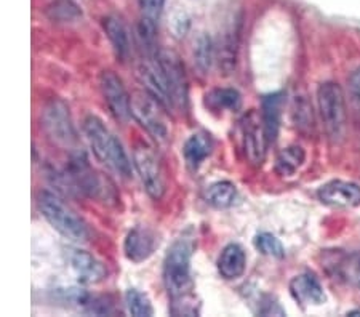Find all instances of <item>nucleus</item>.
<instances>
[{
	"label": "nucleus",
	"instance_id": "1",
	"mask_svg": "<svg viewBox=\"0 0 360 317\" xmlns=\"http://www.w3.org/2000/svg\"><path fill=\"white\" fill-rule=\"evenodd\" d=\"M195 249V238L189 231L173 242L164 259V282L168 295L173 299L172 313L176 316H195L193 295L191 259Z\"/></svg>",
	"mask_w": 360,
	"mask_h": 317
},
{
	"label": "nucleus",
	"instance_id": "2",
	"mask_svg": "<svg viewBox=\"0 0 360 317\" xmlns=\"http://www.w3.org/2000/svg\"><path fill=\"white\" fill-rule=\"evenodd\" d=\"M82 129L95 157L122 178H130L131 162L129 155H127L117 136L104 125L103 120L96 115H89L84 120Z\"/></svg>",
	"mask_w": 360,
	"mask_h": 317
},
{
	"label": "nucleus",
	"instance_id": "3",
	"mask_svg": "<svg viewBox=\"0 0 360 317\" xmlns=\"http://www.w3.org/2000/svg\"><path fill=\"white\" fill-rule=\"evenodd\" d=\"M39 209L42 215L58 233L72 242H85L89 239V229L77 213L66 205L58 195L42 193L39 195Z\"/></svg>",
	"mask_w": 360,
	"mask_h": 317
},
{
	"label": "nucleus",
	"instance_id": "4",
	"mask_svg": "<svg viewBox=\"0 0 360 317\" xmlns=\"http://www.w3.org/2000/svg\"><path fill=\"white\" fill-rule=\"evenodd\" d=\"M317 103L330 140H341L346 131V100L341 86L335 82L321 84L317 89Z\"/></svg>",
	"mask_w": 360,
	"mask_h": 317
},
{
	"label": "nucleus",
	"instance_id": "5",
	"mask_svg": "<svg viewBox=\"0 0 360 317\" xmlns=\"http://www.w3.org/2000/svg\"><path fill=\"white\" fill-rule=\"evenodd\" d=\"M162 109H165L148 91L136 93L131 98V115L155 141L164 143L168 140V127L165 124Z\"/></svg>",
	"mask_w": 360,
	"mask_h": 317
},
{
	"label": "nucleus",
	"instance_id": "6",
	"mask_svg": "<svg viewBox=\"0 0 360 317\" xmlns=\"http://www.w3.org/2000/svg\"><path fill=\"white\" fill-rule=\"evenodd\" d=\"M42 125L51 140L63 148H72L77 143L69 108L61 100H51L42 114Z\"/></svg>",
	"mask_w": 360,
	"mask_h": 317
},
{
	"label": "nucleus",
	"instance_id": "7",
	"mask_svg": "<svg viewBox=\"0 0 360 317\" xmlns=\"http://www.w3.org/2000/svg\"><path fill=\"white\" fill-rule=\"evenodd\" d=\"M133 165L138 172L141 183L149 198L160 200L165 194V180L158 155L146 144H138L133 153Z\"/></svg>",
	"mask_w": 360,
	"mask_h": 317
},
{
	"label": "nucleus",
	"instance_id": "8",
	"mask_svg": "<svg viewBox=\"0 0 360 317\" xmlns=\"http://www.w3.org/2000/svg\"><path fill=\"white\" fill-rule=\"evenodd\" d=\"M136 76L139 79V82L143 84L144 91H148L150 96L155 98L162 106L165 109L175 108L173 106L172 93L170 89H168L164 69H162V65L159 61V53L149 55L146 60L139 63V66L136 69Z\"/></svg>",
	"mask_w": 360,
	"mask_h": 317
},
{
	"label": "nucleus",
	"instance_id": "9",
	"mask_svg": "<svg viewBox=\"0 0 360 317\" xmlns=\"http://www.w3.org/2000/svg\"><path fill=\"white\" fill-rule=\"evenodd\" d=\"M268 135L263 124V117L252 111L242 119V144L250 164L261 167L266 159V149H268Z\"/></svg>",
	"mask_w": 360,
	"mask_h": 317
},
{
	"label": "nucleus",
	"instance_id": "10",
	"mask_svg": "<svg viewBox=\"0 0 360 317\" xmlns=\"http://www.w3.org/2000/svg\"><path fill=\"white\" fill-rule=\"evenodd\" d=\"M100 86L109 111L119 122H127L131 115V98L122 79L114 71H103Z\"/></svg>",
	"mask_w": 360,
	"mask_h": 317
},
{
	"label": "nucleus",
	"instance_id": "11",
	"mask_svg": "<svg viewBox=\"0 0 360 317\" xmlns=\"http://www.w3.org/2000/svg\"><path fill=\"white\" fill-rule=\"evenodd\" d=\"M159 61L167 77L173 106L184 108L186 98H188V86H186V76L181 63H179L178 56L170 53V51H162V53H159Z\"/></svg>",
	"mask_w": 360,
	"mask_h": 317
},
{
	"label": "nucleus",
	"instance_id": "12",
	"mask_svg": "<svg viewBox=\"0 0 360 317\" xmlns=\"http://www.w3.org/2000/svg\"><path fill=\"white\" fill-rule=\"evenodd\" d=\"M319 199L332 207H354L360 204V186L356 183L335 180L319 189Z\"/></svg>",
	"mask_w": 360,
	"mask_h": 317
},
{
	"label": "nucleus",
	"instance_id": "13",
	"mask_svg": "<svg viewBox=\"0 0 360 317\" xmlns=\"http://www.w3.org/2000/svg\"><path fill=\"white\" fill-rule=\"evenodd\" d=\"M71 268L74 271L75 278L82 284H98L106 279L108 269L104 264L96 259L89 252L85 250H74L71 255Z\"/></svg>",
	"mask_w": 360,
	"mask_h": 317
},
{
	"label": "nucleus",
	"instance_id": "14",
	"mask_svg": "<svg viewBox=\"0 0 360 317\" xmlns=\"http://www.w3.org/2000/svg\"><path fill=\"white\" fill-rule=\"evenodd\" d=\"M158 245L155 235L146 228H135L127 234L124 242L125 257L133 263H141L153 255Z\"/></svg>",
	"mask_w": 360,
	"mask_h": 317
},
{
	"label": "nucleus",
	"instance_id": "15",
	"mask_svg": "<svg viewBox=\"0 0 360 317\" xmlns=\"http://www.w3.org/2000/svg\"><path fill=\"white\" fill-rule=\"evenodd\" d=\"M290 292H292L296 302L303 304H322L325 302V293L314 274L304 273L293 278L290 282Z\"/></svg>",
	"mask_w": 360,
	"mask_h": 317
},
{
	"label": "nucleus",
	"instance_id": "16",
	"mask_svg": "<svg viewBox=\"0 0 360 317\" xmlns=\"http://www.w3.org/2000/svg\"><path fill=\"white\" fill-rule=\"evenodd\" d=\"M247 255L239 244L226 245L218 258V271L224 279H239L245 273Z\"/></svg>",
	"mask_w": 360,
	"mask_h": 317
},
{
	"label": "nucleus",
	"instance_id": "17",
	"mask_svg": "<svg viewBox=\"0 0 360 317\" xmlns=\"http://www.w3.org/2000/svg\"><path fill=\"white\" fill-rule=\"evenodd\" d=\"M104 31L111 42L112 48L120 60H127L130 55V36L129 29L124 25V21L117 16H108L104 18Z\"/></svg>",
	"mask_w": 360,
	"mask_h": 317
},
{
	"label": "nucleus",
	"instance_id": "18",
	"mask_svg": "<svg viewBox=\"0 0 360 317\" xmlns=\"http://www.w3.org/2000/svg\"><path fill=\"white\" fill-rule=\"evenodd\" d=\"M213 143L212 138L205 134H194L186 140L183 146V154L188 165L193 170H197L200 164L212 154Z\"/></svg>",
	"mask_w": 360,
	"mask_h": 317
},
{
	"label": "nucleus",
	"instance_id": "19",
	"mask_svg": "<svg viewBox=\"0 0 360 317\" xmlns=\"http://www.w3.org/2000/svg\"><path fill=\"white\" fill-rule=\"evenodd\" d=\"M283 101H285L283 100V93H272L264 96L263 100V112H261V117H263V124L269 143H274L278 135Z\"/></svg>",
	"mask_w": 360,
	"mask_h": 317
},
{
	"label": "nucleus",
	"instance_id": "20",
	"mask_svg": "<svg viewBox=\"0 0 360 317\" xmlns=\"http://www.w3.org/2000/svg\"><path fill=\"white\" fill-rule=\"evenodd\" d=\"M205 105L212 111H237L242 105V96L234 89H214L205 96Z\"/></svg>",
	"mask_w": 360,
	"mask_h": 317
},
{
	"label": "nucleus",
	"instance_id": "21",
	"mask_svg": "<svg viewBox=\"0 0 360 317\" xmlns=\"http://www.w3.org/2000/svg\"><path fill=\"white\" fill-rule=\"evenodd\" d=\"M237 199V188L231 181H218L207 191V202L214 209H229Z\"/></svg>",
	"mask_w": 360,
	"mask_h": 317
},
{
	"label": "nucleus",
	"instance_id": "22",
	"mask_svg": "<svg viewBox=\"0 0 360 317\" xmlns=\"http://www.w3.org/2000/svg\"><path fill=\"white\" fill-rule=\"evenodd\" d=\"M304 159H306V154L303 151V148L288 146L278 153L277 160H276V170L277 173H281L282 176L295 175L296 170L304 164Z\"/></svg>",
	"mask_w": 360,
	"mask_h": 317
},
{
	"label": "nucleus",
	"instance_id": "23",
	"mask_svg": "<svg viewBox=\"0 0 360 317\" xmlns=\"http://www.w3.org/2000/svg\"><path fill=\"white\" fill-rule=\"evenodd\" d=\"M45 13L53 22H74L82 16V10L72 0H55L46 7Z\"/></svg>",
	"mask_w": 360,
	"mask_h": 317
},
{
	"label": "nucleus",
	"instance_id": "24",
	"mask_svg": "<svg viewBox=\"0 0 360 317\" xmlns=\"http://www.w3.org/2000/svg\"><path fill=\"white\" fill-rule=\"evenodd\" d=\"M237 45H239V29H231L224 36L221 48H219V65L226 74H229L236 67L237 50H239Z\"/></svg>",
	"mask_w": 360,
	"mask_h": 317
},
{
	"label": "nucleus",
	"instance_id": "25",
	"mask_svg": "<svg viewBox=\"0 0 360 317\" xmlns=\"http://www.w3.org/2000/svg\"><path fill=\"white\" fill-rule=\"evenodd\" d=\"M125 304L129 313L135 317H149L154 314L153 304H150L148 295L136 288H129L125 293Z\"/></svg>",
	"mask_w": 360,
	"mask_h": 317
},
{
	"label": "nucleus",
	"instance_id": "26",
	"mask_svg": "<svg viewBox=\"0 0 360 317\" xmlns=\"http://www.w3.org/2000/svg\"><path fill=\"white\" fill-rule=\"evenodd\" d=\"M214 60V47L212 44V39L207 36H202L197 42V47L194 48V65L202 74H207L212 69Z\"/></svg>",
	"mask_w": 360,
	"mask_h": 317
},
{
	"label": "nucleus",
	"instance_id": "27",
	"mask_svg": "<svg viewBox=\"0 0 360 317\" xmlns=\"http://www.w3.org/2000/svg\"><path fill=\"white\" fill-rule=\"evenodd\" d=\"M255 247H257L263 255H268L272 258H283V255H285L282 242L278 240L276 235H272L269 233H259L257 238H255Z\"/></svg>",
	"mask_w": 360,
	"mask_h": 317
},
{
	"label": "nucleus",
	"instance_id": "28",
	"mask_svg": "<svg viewBox=\"0 0 360 317\" xmlns=\"http://www.w3.org/2000/svg\"><path fill=\"white\" fill-rule=\"evenodd\" d=\"M138 4L139 8H141V18L158 25L165 0H138Z\"/></svg>",
	"mask_w": 360,
	"mask_h": 317
},
{
	"label": "nucleus",
	"instance_id": "29",
	"mask_svg": "<svg viewBox=\"0 0 360 317\" xmlns=\"http://www.w3.org/2000/svg\"><path fill=\"white\" fill-rule=\"evenodd\" d=\"M340 274L360 288V255L346 258L340 264Z\"/></svg>",
	"mask_w": 360,
	"mask_h": 317
},
{
	"label": "nucleus",
	"instance_id": "30",
	"mask_svg": "<svg viewBox=\"0 0 360 317\" xmlns=\"http://www.w3.org/2000/svg\"><path fill=\"white\" fill-rule=\"evenodd\" d=\"M295 122L296 125L300 127V129H303V127H311V122H312V109L309 108V105H307V101L303 100V98H296L295 101Z\"/></svg>",
	"mask_w": 360,
	"mask_h": 317
},
{
	"label": "nucleus",
	"instance_id": "31",
	"mask_svg": "<svg viewBox=\"0 0 360 317\" xmlns=\"http://www.w3.org/2000/svg\"><path fill=\"white\" fill-rule=\"evenodd\" d=\"M349 91L352 100L356 103H360V66L351 74L349 77Z\"/></svg>",
	"mask_w": 360,
	"mask_h": 317
}]
</instances>
